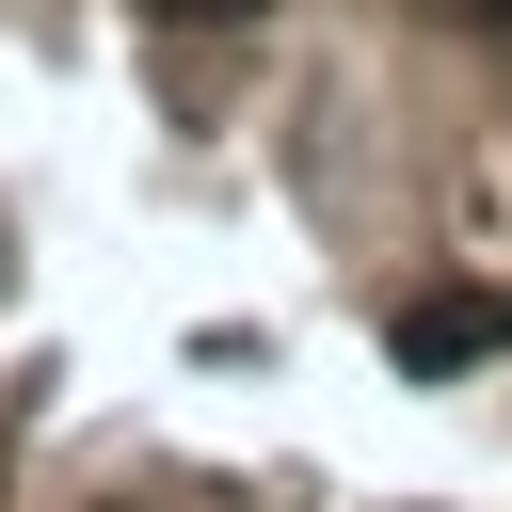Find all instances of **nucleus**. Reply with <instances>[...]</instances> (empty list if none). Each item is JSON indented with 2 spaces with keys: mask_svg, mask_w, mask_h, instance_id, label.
<instances>
[{
  "mask_svg": "<svg viewBox=\"0 0 512 512\" xmlns=\"http://www.w3.org/2000/svg\"><path fill=\"white\" fill-rule=\"evenodd\" d=\"M0 272H16V256H0Z\"/></svg>",
  "mask_w": 512,
  "mask_h": 512,
  "instance_id": "obj_3",
  "label": "nucleus"
},
{
  "mask_svg": "<svg viewBox=\"0 0 512 512\" xmlns=\"http://www.w3.org/2000/svg\"><path fill=\"white\" fill-rule=\"evenodd\" d=\"M512 336V304H480V288H416L400 320H384V352H400V384H448V368H480Z\"/></svg>",
  "mask_w": 512,
  "mask_h": 512,
  "instance_id": "obj_1",
  "label": "nucleus"
},
{
  "mask_svg": "<svg viewBox=\"0 0 512 512\" xmlns=\"http://www.w3.org/2000/svg\"><path fill=\"white\" fill-rule=\"evenodd\" d=\"M432 16H464V32H512V0H432Z\"/></svg>",
  "mask_w": 512,
  "mask_h": 512,
  "instance_id": "obj_2",
  "label": "nucleus"
}]
</instances>
